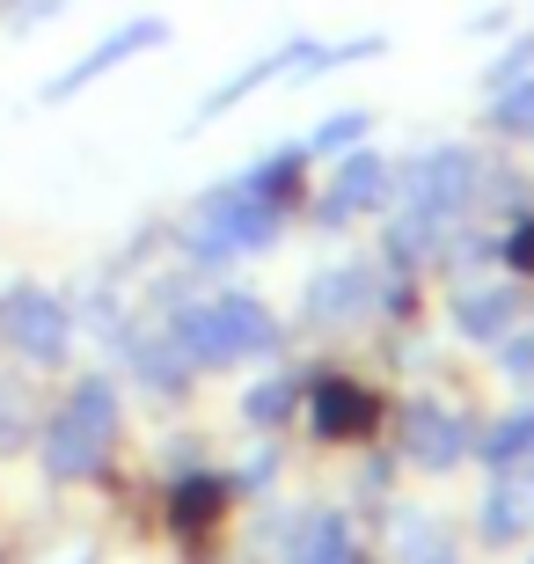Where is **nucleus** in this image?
Segmentation results:
<instances>
[{"label":"nucleus","mask_w":534,"mask_h":564,"mask_svg":"<svg viewBox=\"0 0 534 564\" xmlns=\"http://www.w3.org/2000/svg\"><path fill=\"white\" fill-rule=\"evenodd\" d=\"M0 337H8L30 367H59V359L74 352V308H66L52 286H37V279H15V286L0 293Z\"/></svg>","instance_id":"1"},{"label":"nucleus","mask_w":534,"mask_h":564,"mask_svg":"<svg viewBox=\"0 0 534 564\" xmlns=\"http://www.w3.org/2000/svg\"><path fill=\"white\" fill-rule=\"evenodd\" d=\"M301 419H308V433L323 447H351V440H367L381 425V389L359 381V375H323L301 397Z\"/></svg>","instance_id":"2"},{"label":"nucleus","mask_w":534,"mask_h":564,"mask_svg":"<svg viewBox=\"0 0 534 564\" xmlns=\"http://www.w3.org/2000/svg\"><path fill=\"white\" fill-rule=\"evenodd\" d=\"M162 44H168V15H132V22H118L110 37H96V52H81L74 66H59V74L44 82V104H66V96H81V88L103 82L110 66L140 59V52H162Z\"/></svg>","instance_id":"3"},{"label":"nucleus","mask_w":534,"mask_h":564,"mask_svg":"<svg viewBox=\"0 0 534 564\" xmlns=\"http://www.w3.org/2000/svg\"><path fill=\"white\" fill-rule=\"evenodd\" d=\"M476 455V425L461 419V411H447V403H432L417 397L411 411H403V462L411 469H454V462H469Z\"/></svg>","instance_id":"4"},{"label":"nucleus","mask_w":534,"mask_h":564,"mask_svg":"<svg viewBox=\"0 0 534 564\" xmlns=\"http://www.w3.org/2000/svg\"><path fill=\"white\" fill-rule=\"evenodd\" d=\"M527 315V286L520 279H476V286L454 293V330L469 345H505Z\"/></svg>","instance_id":"5"},{"label":"nucleus","mask_w":534,"mask_h":564,"mask_svg":"<svg viewBox=\"0 0 534 564\" xmlns=\"http://www.w3.org/2000/svg\"><path fill=\"white\" fill-rule=\"evenodd\" d=\"M389 191H395V169L381 162V154H367V147H351L345 162H337V176H329L323 191V228H351V213H373V206H389Z\"/></svg>","instance_id":"6"},{"label":"nucleus","mask_w":534,"mask_h":564,"mask_svg":"<svg viewBox=\"0 0 534 564\" xmlns=\"http://www.w3.org/2000/svg\"><path fill=\"white\" fill-rule=\"evenodd\" d=\"M308 44H315V37H286V44H271L264 59H249L242 74H227V82L212 88L206 104H198V118H190V132H206L212 118H227V110L242 104V96H257V88H271V82H286V74H301V59H308Z\"/></svg>","instance_id":"7"},{"label":"nucleus","mask_w":534,"mask_h":564,"mask_svg":"<svg viewBox=\"0 0 534 564\" xmlns=\"http://www.w3.org/2000/svg\"><path fill=\"white\" fill-rule=\"evenodd\" d=\"M373 293H381V279L359 272V264H345V272H323V279H315L308 301H301V315H308L315 330H351V323L373 308Z\"/></svg>","instance_id":"8"},{"label":"nucleus","mask_w":534,"mask_h":564,"mask_svg":"<svg viewBox=\"0 0 534 564\" xmlns=\"http://www.w3.org/2000/svg\"><path fill=\"white\" fill-rule=\"evenodd\" d=\"M59 419L74 425L96 455H110V447H118V433H124V403H118V389H110L103 375H88V381H74V397L59 403Z\"/></svg>","instance_id":"9"},{"label":"nucleus","mask_w":534,"mask_h":564,"mask_svg":"<svg viewBox=\"0 0 534 564\" xmlns=\"http://www.w3.org/2000/svg\"><path fill=\"white\" fill-rule=\"evenodd\" d=\"M249 198H264L271 213H301V198H308V147H279V154H264V162L242 176Z\"/></svg>","instance_id":"10"},{"label":"nucleus","mask_w":534,"mask_h":564,"mask_svg":"<svg viewBox=\"0 0 534 564\" xmlns=\"http://www.w3.org/2000/svg\"><path fill=\"white\" fill-rule=\"evenodd\" d=\"M527 521H534V499H527V477H491V491H483V521H476V535L491 550H505V543H520L527 535Z\"/></svg>","instance_id":"11"},{"label":"nucleus","mask_w":534,"mask_h":564,"mask_svg":"<svg viewBox=\"0 0 534 564\" xmlns=\"http://www.w3.org/2000/svg\"><path fill=\"white\" fill-rule=\"evenodd\" d=\"M286 564H359V543H351L345 513H329V506H315L308 521L293 528V550Z\"/></svg>","instance_id":"12"},{"label":"nucleus","mask_w":534,"mask_h":564,"mask_svg":"<svg viewBox=\"0 0 534 564\" xmlns=\"http://www.w3.org/2000/svg\"><path fill=\"white\" fill-rule=\"evenodd\" d=\"M527 455H534V403H520V411H505V419H498L491 433L476 440V462H483L491 477H505V469H520Z\"/></svg>","instance_id":"13"},{"label":"nucleus","mask_w":534,"mask_h":564,"mask_svg":"<svg viewBox=\"0 0 534 564\" xmlns=\"http://www.w3.org/2000/svg\"><path fill=\"white\" fill-rule=\"evenodd\" d=\"M227 499H235V484H227V477L190 469V477L168 491V513H176V528H212V521L227 513Z\"/></svg>","instance_id":"14"},{"label":"nucleus","mask_w":534,"mask_h":564,"mask_svg":"<svg viewBox=\"0 0 534 564\" xmlns=\"http://www.w3.org/2000/svg\"><path fill=\"white\" fill-rule=\"evenodd\" d=\"M44 469H52V477H96L103 455H96V447H88L66 419H52V425H44Z\"/></svg>","instance_id":"15"},{"label":"nucleus","mask_w":534,"mask_h":564,"mask_svg":"<svg viewBox=\"0 0 534 564\" xmlns=\"http://www.w3.org/2000/svg\"><path fill=\"white\" fill-rule=\"evenodd\" d=\"M498 104L483 110L491 118V132H505V140H534V82H505V88H491Z\"/></svg>","instance_id":"16"},{"label":"nucleus","mask_w":534,"mask_h":564,"mask_svg":"<svg viewBox=\"0 0 534 564\" xmlns=\"http://www.w3.org/2000/svg\"><path fill=\"white\" fill-rule=\"evenodd\" d=\"M381 52H389V30L345 37V44H329V52H315V44H308V59H301V82H315V74H337V66H359V59H381Z\"/></svg>","instance_id":"17"},{"label":"nucleus","mask_w":534,"mask_h":564,"mask_svg":"<svg viewBox=\"0 0 534 564\" xmlns=\"http://www.w3.org/2000/svg\"><path fill=\"white\" fill-rule=\"evenodd\" d=\"M373 132V110H337V118H323L308 140V154H351V147H367Z\"/></svg>","instance_id":"18"},{"label":"nucleus","mask_w":534,"mask_h":564,"mask_svg":"<svg viewBox=\"0 0 534 564\" xmlns=\"http://www.w3.org/2000/svg\"><path fill=\"white\" fill-rule=\"evenodd\" d=\"M249 425H286L293 411H301V389H293V381H264V389H249Z\"/></svg>","instance_id":"19"},{"label":"nucleus","mask_w":534,"mask_h":564,"mask_svg":"<svg viewBox=\"0 0 534 564\" xmlns=\"http://www.w3.org/2000/svg\"><path fill=\"white\" fill-rule=\"evenodd\" d=\"M498 257L513 264V279H534V213H520L513 228H505V242H498Z\"/></svg>","instance_id":"20"},{"label":"nucleus","mask_w":534,"mask_h":564,"mask_svg":"<svg viewBox=\"0 0 534 564\" xmlns=\"http://www.w3.org/2000/svg\"><path fill=\"white\" fill-rule=\"evenodd\" d=\"M534 66V37H513V52H498L491 66H483V88H505V82H527Z\"/></svg>","instance_id":"21"},{"label":"nucleus","mask_w":534,"mask_h":564,"mask_svg":"<svg viewBox=\"0 0 534 564\" xmlns=\"http://www.w3.org/2000/svg\"><path fill=\"white\" fill-rule=\"evenodd\" d=\"M30 433V411H22V389H0V440Z\"/></svg>","instance_id":"22"},{"label":"nucleus","mask_w":534,"mask_h":564,"mask_svg":"<svg viewBox=\"0 0 534 564\" xmlns=\"http://www.w3.org/2000/svg\"><path fill=\"white\" fill-rule=\"evenodd\" d=\"M505 375H520V381L534 375V330H513V337H505Z\"/></svg>","instance_id":"23"},{"label":"nucleus","mask_w":534,"mask_h":564,"mask_svg":"<svg viewBox=\"0 0 534 564\" xmlns=\"http://www.w3.org/2000/svg\"><path fill=\"white\" fill-rule=\"evenodd\" d=\"M527 499H534V455H527Z\"/></svg>","instance_id":"24"}]
</instances>
